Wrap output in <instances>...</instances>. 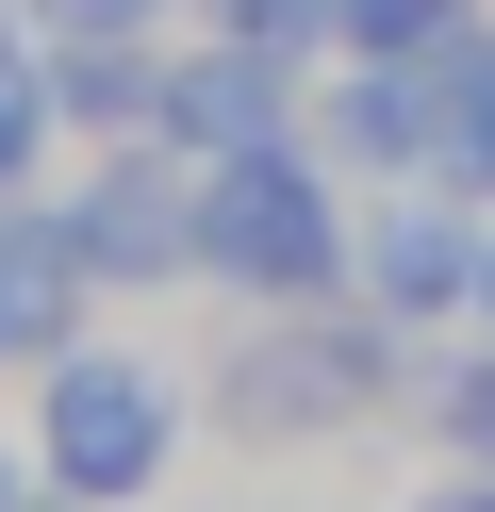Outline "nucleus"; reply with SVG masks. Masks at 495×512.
<instances>
[{"instance_id":"obj_1","label":"nucleus","mask_w":495,"mask_h":512,"mask_svg":"<svg viewBox=\"0 0 495 512\" xmlns=\"http://www.w3.org/2000/svg\"><path fill=\"white\" fill-rule=\"evenodd\" d=\"M198 265L248 281V298H330L347 215H330V182L297 166V149H215V166H198Z\"/></svg>"},{"instance_id":"obj_2","label":"nucleus","mask_w":495,"mask_h":512,"mask_svg":"<svg viewBox=\"0 0 495 512\" xmlns=\"http://www.w3.org/2000/svg\"><path fill=\"white\" fill-rule=\"evenodd\" d=\"M396 314H314L297 298V331H248V364H231V430H330V413H363L380 397V364H396Z\"/></svg>"},{"instance_id":"obj_3","label":"nucleus","mask_w":495,"mask_h":512,"mask_svg":"<svg viewBox=\"0 0 495 512\" xmlns=\"http://www.w3.org/2000/svg\"><path fill=\"white\" fill-rule=\"evenodd\" d=\"M33 446H50V479H66V496H132V479L165 463V380L83 364V347H66V364H50V397H33Z\"/></svg>"},{"instance_id":"obj_4","label":"nucleus","mask_w":495,"mask_h":512,"mask_svg":"<svg viewBox=\"0 0 495 512\" xmlns=\"http://www.w3.org/2000/svg\"><path fill=\"white\" fill-rule=\"evenodd\" d=\"M66 215H83V265H99V281H182V265H198V149H182V166L132 149V166H99Z\"/></svg>"},{"instance_id":"obj_5","label":"nucleus","mask_w":495,"mask_h":512,"mask_svg":"<svg viewBox=\"0 0 495 512\" xmlns=\"http://www.w3.org/2000/svg\"><path fill=\"white\" fill-rule=\"evenodd\" d=\"M396 67H413V182H462V199H479L495 182V34L462 17V34L396 50Z\"/></svg>"},{"instance_id":"obj_6","label":"nucleus","mask_w":495,"mask_h":512,"mask_svg":"<svg viewBox=\"0 0 495 512\" xmlns=\"http://www.w3.org/2000/svg\"><path fill=\"white\" fill-rule=\"evenodd\" d=\"M165 149H281V50L264 34H215V50H182L165 67Z\"/></svg>"},{"instance_id":"obj_7","label":"nucleus","mask_w":495,"mask_h":512,"mask_svg":"<svg viewBox=\"0 0 495 512\" xmlns=\"http://www.w3.org/2000/svg\"><path fill=\"white\" fill-rule=\"evenodd\" d=\"M83 215H0V347L17 364H66V331H83Z\"/></svg>"},{"instance_id":"obj_8","label":"nucleus","mask_w":495,"mask_h":512,"mask_svg":"<svg viewBox=\"0 0 495 512\" xmlns=\"http://www.w3.org/2000/svg\"><path fill=\"white\" fill-rule=\"evenodd\" d=\"M363 281H380V314L413 331V314L479 298V232H462V182H429V199H396L380 232H363Z\"/></svg>"},{"instance_id":"obj_9","label":"nucleus","mask_w":495,"mask_h":512,"mask_svg":"<svg viewBox=\"0 0 495 512\" xmlns=\"http://www.w3.org/2000/svg\"><path fill=\"white\" fill-rule=\"evenodd\" d=\"M66 116H99V133H165V50H132V34H66Z\"/></svg>"},{"instance_id":"obj_10","label":"nucleus","mask_w":495,"mask_h":512,"mask_svg":"<svg viewBox=\"0 0 495 512\" xmlns=\"http://www.w3.org/2000/svg\"><path fill=\"white\" fill-rule=\"evenodd\" d=\"M330 17V50H363V67H380V50H429V34H462V0H314Z\"/></svg>"},{"instance_id":"obj_11","label":"nucleus","mask_w":495,"mask_h":512,"mask_svg":"<svg viewBox=\"0 0 495 512\" xmlns=\"http://www.w3.org/2000/svg\"><path fill=\"white\" fill-rule=\"evenodd\" d=\"M50 116H66V83H50V67H33V50H17V34H0V182H17V166H33V149H50Z\"/></svg>"},{"instance_id":"obj_12","label":"nucleus","mask_w":495,"mask_h":512,"mask_svg":"<svg viewBox=\"0 0 495 512\" xmlns=\"http://www.w3.org/2000/svg\"><path fill=\"white\" fill-rule=\"evenodd\" d=\"M215 34H264V50H314L330 17H314V0H215Z\"/></svg>"},{"instance_id":"obj_13","label":"nucleus","mask_w":495,"mask_h":512,"mask_svg":"<svg viewBox=\"0 0 495 512\" xmlns=\"http://www.w3.org/2000/svg\"><path fill=\"white\" fill-rule=\"evenodd\" d=\"M149 0H50V34H132Z\"/></svg>"},{"instance_id":"obj_14","label":"nucleus","mask_w":495,"mask_h":512,"mask_svg":"<svg viewBox=\"0 0 495 512\" xmlns=\"http://www.w3.org/2000/svg\"><path fill=\"white\" fill-rule=\"evenodd\" d=\"M429 512H495V479H446V496H429Z\"/></svg>"},{"instance_id":"obj_15","label":"nucleus","mask_w":495,"mask_h":512,"mask_svg":"<svg viewBox=\"0 0 495 512\" xmlns=\"http://www.w3.org/2000/svg\"><path fill=\"white\" fill-rule=\"evenodd\" d=\"M479 314H495V248H479Z\"/></svg>"}]
</instances>
